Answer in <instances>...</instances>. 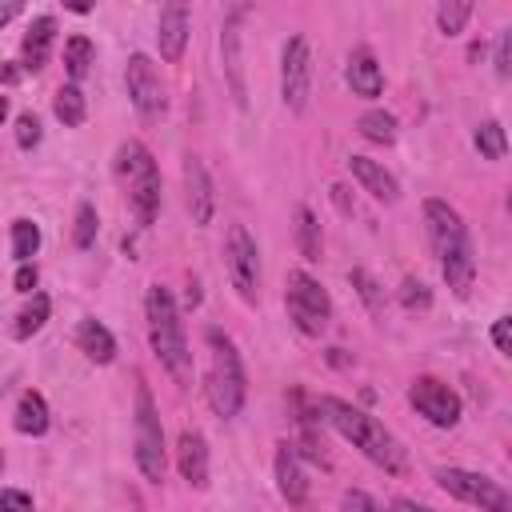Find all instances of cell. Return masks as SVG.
Returning a JSON list of instances; mask_svg holds the SVG:
<instances>
[{
  "label": "cell",
  "instance_id": "603a6c76",
  "mask_svg": "<svg viewBox=\"0 0 512 512\" xmlns=\"http://www.w3.org/2000/svg\"><path fill=\"white\" fill-rule=\"evenodd\" d=\"M296 248L308 264H316L324 256V232H320V220L308 204H296Z\"/></svg>",
  "mask_w": 512,
  "mask_h": 512
},
{
  "label": "cell",
  "instance_id": "4fadbf2b",
  "mask_svg": "<svg viewBox=\"0 0 512 512\" xmlns=\"http://www.w3.org/2000/svg\"><path fill=\"white\" fill-rule=\"evenodd\" d=\"M248 16V8H232L224 16V28H220V56H224V80H228V92L236 100V108L248 104V84H244V64H240V20Z\"/></svg>",
  "mask_w": 512,
  "mask_h": 512
},
{
  "label": "cell",
  "instance_id": "7bdbcfd3",
  "mask_svg": "<svg viewBox=\"0 0 512 512\" xmlns=\"http://www.w3.org/2000/svg\"><path fill=\"white\" fill-rule=\"evenodd\" d=\"M4 116H8V96L0 92V124H4Z\"/></svg>",
  "mask_w": 512,
  "mask_h": 512
},
{
  "label": "cell",
  "instance_id": "2e32d148",
  "mask_svg": "<svg viewBox=\"0 0 512 512\" xmlns=\"http://www.w3.org/2000/svg\"><path fill=\"white\" fill-rule=\"evenodd\" d=\"M272 472H276V488L280 496L292 504V508H304L308 504V472L300 464V452L296 444H276V456H272Z\"/></svg>",
  "mask_w": 512,
  "mask_h": 512
},
{
  "label": "cell",
  "instance_id": "3957f363",
  "mask_svg": "<svg viewBox=\"0 0 512 512\" xmlns=\"http://www.w3.org/2000/svg\"><path fill=\"white\" fill-rule=\"evenodd\" d=\"M204 348H208V368H204L208 408L220 420H232V416H240V408L248 400V376H244L240 348L224 328H204Z\"/></svg>",
  "mask_w": 512,
  "mask_h": 512
},
{
  "label": "cell",
  "instance_id": "7c38bea8",
  "mask_svg": "<svg viewBox=\"0 0 512 512\" xmlns=\"http://www.w3.org/2000/svg\"><path fill=\"white\" fill-rule=\"evenodd\" d=\"M124 84H128L132 108H136L144 120L164 116V108H168V88H164V80H160V68L152 64V56L132 52V56H128V68H124Z\"/></svg>",
  "mask_w": 512,
  "mask_h": 512
},
{
  "label": "cell",
  "instance_id": "8fae6325",
  "mask_svg": "<svg viewBox=\"0 0 512 512\" xmlns=\"http://www.w3.org/2000/svg\"><path fill=\"white\" fill-rule=\"evenodd\" d=\"M312 96V48L304 36H288L280 52V100L288 112H304Z\"/></svg>",
  "mask_w": 512,
  "mask_h": 512
},
{
  "label": "cell",
  "instance_id": "8d00e7d4",
  "mask_svg": "<svg viewBox=\"0 0 512 512\" xmlns=\"http://www.w3.org/2000/svg\"><path fill=\"white\" fill-rule=\"evenodd\" d=\"M0 512H36V504L20 488H0Z\"/></svg>",
  "mask_w": 512,
  "mask_h": 512
},
{
  "label": "cell",
  "instance_id": "277c9868",
  "mask_svg": "<svg viewBox=\"0 0 512 512\" xmlns=\"http://www.w3.org/2000/svg\"><path fill=\"white\" fill-rule=\"evenodd\" d=\"M144 320H148V344H152L160 368L172 380L184 384L192 376V352H188V336H184V320H180L172 288L148 284V292H144Z\"/></svg>",
  "mask_w": 512,
  "mask_h": 512
},
{
  "label": "cell",
  "instance_id": "ffe728a7",
  "mask_svg": "<svg viewBox=\"0 0 512 512\" xmlns=\"http://www.w3.org/2000/svg\"><path fill=\"white\" fill-rule=\"evenodd\" d=\"M348 172H352V180L372 200H380V204H396L400 200V180L380 160H372V156H348Z\"/></svg>",
  "mask_w": 512,
  "mask_h": 512
},
{
  "label": "cell",
  "instance_id": "d6a6232c",
  "mask_svg": "<svg viewBox=\"0 0 512 512\" xmlns=\"http://www.w3.org/2000/svg\"><path fill=\"white\" fill-rule=\"evenodd\" d=\"M396 300H400V308H408V312H424V308H432V288H428L420 276H404L400 288H396Z\"/></svg>",
  "mask_w": 512,
  "mask_h": 512
},
{
  "label": "cell",
  "instance_id": "5bb4252c",
  "mask_svg": "<svg viewBox=\"0 0 512 512\" xmlns=\"http://www.w3.org/2000/svg\"><path fill=\"white\" fill-rule=\"evenodd\" d=\"M180 176H184V204H188L192 224H196V228L212 224V212H216V192H212V176H208L204 160L188 152V156H184Z\"/></svg>",
  "mask_w": 512,
  "mask_h": 512
},
{
  "label": "cell",
  "instance_id": "30bf717a",
  "mask_svg": "<svg viewBox=\"0 0 512 512\" xmlns=\"http://www.w3.org/2000/svg\"><path fill=\"white\" fill-rule=\"evenodd\" d=\"M408 404L432 424V428H456L464 416V400L452 384H444L440 376H416L408 384Z\"/></svg>",
  "mask_w": 512,
  "mask_h": 512
},
{
  "label": "cell",
  "instance_id": "83f0119b",
  "mask_svg": "<svg viewBox=\"0 0 512 512\" xmlns=\"http://www.w3.org/2000/svg\"><path fill=\"white\" fill-rule=\"evenodd\" d=\"M348 284H352V292L364 300L368 316L380 320V316H384V284H380L368 268H352V272H348Z\"/></svg>",
  "mask_w": 512,
  "mask_h": 512
},
{
  "label": "cell",
  "instance_id": "e575fe53",
  "mask_svg": "<svg viewBox=\"0 0 512 512\" xmlns=\"http://www.w3.org/2000/svg\"><path fill=\"white\" fill-rule=\"evenodd\" d=\"M492 64H496V76H500V80H508V76H512V28H500Z\"/></svg>",
  "mask_w": 512,
  "mask_h": 512
},
{
  "label": "cell",
  "instance_id": "ab89813d",
  "mask_svg": "<svg viewBox=\"0 0 512 512\" xmlns=\"http://www.w3.org/2000/svg\"><path fill=\"white\" fill-rule=\"evenodd\" d=\"M388 512H436V508H428V504H420V500H412V496H396Z\"/></svg>",
  "mask_w": 512,
  "mask_h": 512
},
{
  "label": "cell",
  "instance_id": "4316f807",
  "mask_svg": "<svg viewBox=\"0 0 512 512\" xmlns=\"http://www.w3.org/2000/svg\"><path fill=\"white\" fill-rule=\"evenodd\" d=\"M92 60H96V48H92L88 36H68L64 40V72H68V84H80L88 76Z\"/></svg>",
  "mask_w": 512,
  "mask_h": 512
},
{
  "label": "cell",
  "instance_id": "ac0fdd59",
  "mask_svg": "<svg viewBox=\"0 0 512 512\" xmlns=\"http://www.w3.org/2000/svg\"><path fill=\"white\" fill-rule=\"evenodd\" d=\"M52 44H56V16H48V12L32 16V24L20 36V68L24 72H44L48 56H52Z\"/></svg>",
  "mask_w": 512,
  "mask_h": 512
},
{
  "label": "cell",
  "instance_id": "44dd1931",
  "mask_svg": "<svg viewBox=\"0 0 512 512\" xmlns=\"http://www.w3.org/2000/svg\"><path fill=\"white\" fill-rule=\"evenodd\" d=\"M76 348L92 360V364H112L116 360V336L96 320V316H84L76 324Z\"/></svg>",
  "mask_w": 512,
  "mask_h": 512
},
{
  "label": "cell",
  "instance_id": "f35d334b",
  "mask_svg": "<svg viewBox=\"0 0 512 512\" xmlns=\"http://www.w3.org/2000/svg\"><path fill=\"white\" fill-rule=\"evenodd\" d=\"M508 328H512V316H496V324H492V344H496V352H512V344H508Z\"/></svg>",
  "mask_w": 512,
  "mask_h": 512
},
{
  "label": "cell",
  "instance_id": "d590c367",
  "mask_svg": "<svg viewBox=\"0 0 512 512\" xmlns=\"http://www.w3.org/2000/svg\"><path fill=\"white\" fill-rule=\"evenodd\" d=\"M340 512H388L384 504H376L368 492H360V488H348L344 496H340Z\"/></svg>",
  "mask_w": 512,
  "mask_h": 512
},
{
  "label": "cell",
  "instance_id": "836d02e7",
  "mask_svg": "<svg viewBox=\"0 0 512 512\" xmlns=\"http://www.w3.org/2000/svg\"><path fill=\"white\" fill-rule=\"evenodd\" d=\"M40 140H44L40 116H36V112H20V116H16V144L28 152V148H36Z\"/></svg>",
  "mask_w": 512,
  "mask_h": 512
},
{
  "label": "cell",
  "instance_id": "5b68a950",
  "mask_svg": "<svg viewBox=\"0 0 512 512\" xmlns=\"http://www.w3.org/2000/svg\"><path fill=\"white\" fill-rule=\"evenodd\" d=\"M116 176L128 188V208L140 228H148L160 216V164L140 140H124L116 148Z\"/></svg>",
  "mask_w": 512,
  "mask_h": 512
},
{
  "label": "cell",
  "instance_id": "9a60e30c",
  "mask_svg": "<svg viewBox=\"0 0 512 512\" xmlns=\"http://www.w3.org/2000/svg\"><path fill=\"white\" fill-rule=\"evenodd\" d=\"M188 32H192V12L188 4L172 0L160 8V20H156V48H160V60L164 64H180L184 48H188Z\"/></svg>",
  "mask_w": 512,
  "mask_h": 512
},
{
  "label": "cell",
  "instance_id": "b9f144b4",
  "mask_svg": "<svg viewBox=\"0 0 512 512\" xmlns=\"http://www.w3.org/2000/svg\"><path fill=\"white\" fill-rule=\"evenodd\" d=\"M20 76H24V68H16V64H0V84H20Z\"/></svg>",
  "mask_w": 512,
  "mask_h": 512
},
{
  "label": "cell",
  "instance_id": "f1b7e54d",
  "mask_svg": "<svg viewBox=\"0 0 512 512\" xmlns=\"http://www.w3.org/2000/svg\"><path fill=\"white\" fill-rule=\"evenodd\" d=\"M40 224L36 220H28V216H16L12 220V256H16V264H32V256L40 252Z\"/></svg>",
  "mask_w": 512,
  "mask_h": 512
},
{
  "label": "cell",
  "instance_id": "f546056e",
  "mask_svg": "<svg viewBox=\"0 0 512 512\" xmlns=\"http://www.w3.org/2000/svg\"><path fill=\"white\" fill-rule=\"evenodd\" d=\"M472 144H476V152H480L484 160H504V156H508V136H504V124H500V120L476 124Z\"/></svg>",
  "mask_w": 512,
  "mask_h": 512
},
{
  "label": "cell",
  "instance_id": "60d3db41",
  "mask_svg": "<svg viewBox=\"0 0 512 512\" xmlns=\"http://www.w3.org/2000/svg\"><path fill=\"white\" fill-rule=\"evenodd\" d=\"M20 12H24V4H20V0H8V4H0V28H4V24H12Z\"/></svg>",
  "mask_w": 512,
  "mask_h": 512
},
{
  "label": "cell",
  "instance_id": "7402d4cb",
  "mask_svg": "<svg viewBox=\"0 0 512 512\" xmlns=\"http://www.w3.org/2000/svg\"><path fill=\"white\" fill-rule=\"evenodd\" d=\"M48 424H52L48 400H44L36 388L20 392V400H16V412H12V428H16L20 436H44V432H48Z\"/></svg>",
  "mask_w": 512,
  "mask_h": 512
},
{
  "label": "cell",
  "instance_id": "52a82bcc",
  "mask_svg": "<svg viewBox=\"0 0 512 512\" xmlns=\"http://www.w3.org/2000/svg\"><path fill=\"white\" fill-rule=\"evenodd\" d=\"M284 308H288V320L296 324V332L304 336H320L332 320V296L328 288L304 272V268H292L288 280H284Z\"/></svg>",
  "mask_w": 512,
  "mask_h": 512
},
{
  "label": "cell",
  "instance_id": "9c48e42d",
  "mask_svg": "<svg viewBox=\"0 0 512 512\" xmlns=\"http://www.w3.org/2000/svg\"><path fill=\"white\" fill-rule=\"evenodd\" d=\"M224 268H228V280H232L236 296L244 304H256L260 300V248H256V236L244 224H228Z\"/></svg>",
  "mask_w": 512,
  "mask_h": 512
},
{
  "label": "cell",
  "instance_id": "8992f818",
  "mask_svg": "<svg viewBox=\"0 0 512 512\" xmlns=\"http://www.w3.org/2000/svg\"><path fill=\"white\" fill-rule=\"evenodd\" d=\"M132 460L140 468V476L148 484L164 480L168 468V448H164V424H160V408L148 392V384H136V412H132Z\"/></svg>",
  "mask_w": 512,
  "mask_h": 512
},
{
  "label": "cell",
  "instance_id": "74e56055",
  "mask_svg": "<svg viewBox=\"0 0 512 512\" xmlns=\"http://www.w3.org/2000/svg\"><path fill=\"white\" fill-rule=\"evenodd\" d=\"M36 280H40V272H36V264H16V276H12V288H16V292H24V296H32V288H36Z\"/></svg>",
  "mask_w": 512,
  "mask_h": 512
},
{
  "label": "cell",
  "instance_id": "7a4b0ae2",
  "mask_svg": "<svg viewBox=\"0 0 512 512\" xmlns=\"http://www.w3.org/2000/svg\"><path fill=\"white\" fill-rule=\"evenodd\" d=\"M316 416H320L332 432H340L352 448H360V456H368L376 468H384V472H392V476H404V468H408L404 444H400L372 412H364V408H356V404H348V400H340V396H320V400H316Z\"/></svg>",
  "mask_w": 512,
  "mask_h": 512
},
{
  "label": "cell",
  "instance_id": "4dcf8cb0",
  "mask_svg": "<svg viewBox=\"0 0 512 512\" xmlns=\"http://www.w3.org/2000/svg\"><path fill=\"white\" fill-rule=\"evenodd\" d=\"M468 16H472V4L468 0H440L436 4V28H440V36H460L464 24H468Z\"/></svg>",
  "mask_w": 512,
  "mask_h": 512
},
{
  "label": "cell",
  "instance_id": "e0dca14e",
  "mask_svg": "<svg viewBox=\"0 0 512 512\" xmlns=\"http://www.w3.org/2000/svg\"><path fill=\"white\" fill-rule=\"evenodd\" d=\"M176 472L196 488L204 492L208 488V440L200 428H184L176 436Z\"/></svg>",
  "mask_w": 512,
  "mask_h": 512
},
{
  "label": "cell",
  "instance_id": "cb8c5ba5",
  "mask_svg": "<svg viewBox=\"0 0 512 512\" xmlns=\"http://www.w3.org/2000/svg\"><path fill=\"white\" fill-rule=\"evenodd\" d=\"M356 132L368 140V144H396V136H400V124H396V116L388 112V108H368V112H360V120H356Z\"/></svg>",
  "mask_w": 512,
  "mask_h": 512
},
{
  "label": "cell",
  "instance_id": "6da1fadb",
  "mask_svg": "<svg viewBox=\"0 0 512 512\" xmlns=\"http://www.w3.org/2000/svg\"><path fill=\"white\" fill-rule=\"evenodd\" d=\"M420 212H424V232H428V248L436 256V264H440V276L452 288V296L464 300L476 284V248H472L468 224L440 196H428Z\"/></svg>",
  "mask_w": 512,
  "mask_h": 512
},
{
  "label": "cell",
  "instance_id": "ba28073f",
  "mask_svg": "<svg viewBox=\"0 0 512 512\" xmlns=\"http://www.w3.org/2000/svg\"><path fill=\"white\" fill-rule=\"evenodd\" d=\"M432 480H436L452 500H464V504H472V508H480V512H512L508 488H504L500 480L484 476V472L448 464V468H436Z\"/></svg>",
  "mask_w": 512,
  "mask_h": 512
},
{
  "label": "cell",
  "instance_id": "d6986e66",
  "mask_svg": "<svg viewBox=\"0 0 512 512\" xmlns=\"http://www.w3.org/2000/svg\"><path fill=\"white\" fill-rule=\"evenodd\" d=\"M344 80H348V88H352L360 100H376V96L384 92V68H380V60H376V52H372L368 44H360V48L348 52Z\"/></svg>",
  "mask_w": 512,
  "mask_h": 512
},
{
  "label": "cell",
  "instance_id": "d4e9b609",
  "mask_svg": "<svg viewBox=\"0 0 512 512\" xmlns=\"http://www.w3.org/2000/svg\"><path fill=\"white\" fill-rule=\"evenodd\" d=\"M52 112H56V120L64 128H80L84 116H88V100H84L80 84H60L56 96H52Z\"/></svg>",
  "mask_w": 512,
  "mask_h": 512
},
{
  "label": "cell",
  "instance_id": "1f68e13d",
  "mask_svg": "<svg viewBox=\"0 0 512 512\" xmlns=\"http://www.w3.org/2000/svg\"><path fill=\"white\" fill-rule=\"evenodd\" d=\"M96 232H100L96 204L80 200V204H76V220H72V244H76V248H92V244H96Z\"/></svg>",
  "mask_w": 512,
  "mask_h": 512
},
{
  "label": "cell",
  "instance_id": "484cf974",
  "mask_svg": "<svg viewBox=\"0 0 512 512\" xmlns=\"http://www.w3.org/2000/svg\"><path fill=\"white\" fill-rule=\"evenodd\" d=\"M48 312H52V300H48L44 292H32V296H28V304L16 312V328H12V336H16V340L36 336V332L48 324Z\"/></svg>",
  "mask_w": 512,
  "mask_h": 512
}]
</instances>
